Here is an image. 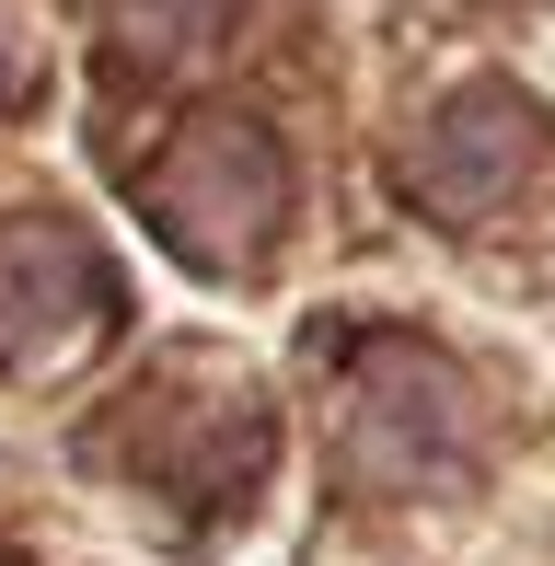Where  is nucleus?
Masks as SVG:
<instances>
[{"instance_id": "f257e3e1", "label": "nucleus", "mask_w": 555, "mask_h": 566, "mask_svg": "<svg viewBox=\"0 0 555 566\" xmlns=\"http://www.w3.org/2000/svg\"><path fill=\"white\" fill-rule=\"evenodd\" d=\"M150 209H163V231L197 254L209 277H243L266 254L278 209H290V174H278V139L243 116H197L186 139H174L163 186H150Z\"/></svg>"}, {"instance_id": "f03ea898", "label": "nucleus", "mask_w": 555, "mask_h": 566, "mask_svg": "<svg viewBox=\"0 0 555 566\" xmlns=\"http://www.w3.org/2000/svg\"><path fill=\"white\" fill-rule=\"evenodd\" d=\"M105 313H116L105 254H93L70 220H0V358L59 370Z\"/></svg>"}, {"instance_id": "7ed1b4c3", "label": "nucleus", "mask_w": 555, "mask_h": 566, "mask_svg": "<svg viewBox=\"0 0 555 566\" xmlns=\"http://www.w3.org/2000/svg\"><path fill=\"white\" fill-rule=\"evenodd\" d=\"M544 174V116L498 82H463L440 116L417 127V197L428 209H463V220H498L521 186Z\"/></svg>"}, {"instance_id": "20e7f679", "label": "nucleus", "mask_w": 555, "mask_h": 566, "mask_svg": "<svg viewBox=\"0 0 555 566\" xmlns=\"http://www.w3.org/2000/svg\"><path fill=\"white\" fill-rule=\"evenodd\" d=\"M347 440H359V462H370L383 485H428L451 451H463V394H451V370H440L428 347H394V358H370Z\"/></svg>"}, {"instance_id": "39448f33", "label": "nucleus", "mask_w": 555, "mask_h": 566, "mask_svg": "<svg viewBox=\"0 0 555 566\" xmlns=\"http://www.w3.org/2000/svg\"><path fill=\"white\" fill-rule=\"evenodd\" d=\"M243 0H128V35L139 46H209Z\"/></svg>"}, {"instance_id": "423d86ee", "label": "nucleus", "mask_w": 555, "mask_h": 566, "mask_svg": "<svg viewBox=\"0 0 555 566\" xmlns=\"http://www.w3.org/2000/svg\"><path fill=\"white\" fill-rule=\"evenodd\" d=\"M0 566H12V555H0Z\"/></svg>"}]
</instances>
